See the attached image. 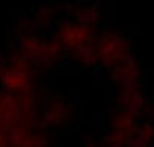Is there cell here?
<instances>
[{
    "mask_svg": "<svg viewBox=\"0 0 154 147\" xmlns=\"http://www.w3.org/2000/svg\"><path fill=\"white\" fill-rule=\"evenodd\" d=\"M54 144H56V147H60V136L56 135V133H54Z\"/></svg>",
    "mask_w": 154,
    "mask_h": 147,
    "instance_id": "cell-32",
    "label": "cell"
},
{
    "mask_svg": "<svg viewBox=\"0 0 154 147\" xmlns=\"http://www.w3.org/2000/svg\"><path fill=\"white\" fill-rule=\"evenodd\" d=\"M92 53H94V51H92L91 46H77V56L82 57V61L86 59V57H90Z\"/></svg>",
    "mask_w": 154,
    "mask_h": 147,
    "instance_id": "cell-9",
    "label": "cell"
},
{
    "mask_svg": "<svg viewBox=\"0 0 154 147\" xmlns=\"http://www.w3.org/2000/svg\"><path fill=\"white\" fill-rule=\"evenodd\" d=\"M86 3H88V2H86V0H80V2H79V6H85Z\"/></svg>",
    "mask_w": 154,
    "mask_h": 147,
    "instance_id": "cell-40",
    "label": "cell"
},
{
    "mask_svg": "<svg viewBox=\"0 0 154 147\" xmlns=\"http://www.w3.org/2000/svg\"><path fill=\"white\" fill-rule=\"evenodd\" d=\"M143 107V99L140 98V93H136L133 98H130V102H128V113H137L140 109Z\"/></svg>",
    "mask_w": 154,
    "mask_h": 147,
    "instance_id": "cell-2",
    "label": "cell"
},
{
    "mask_svg": "<svg viewBox=\"0 0 154 147\" xmlns=\"http://www.w3.org/2000/svg\"><path fill=\"white\" fill-rule=\"evenodd\" d=\"M71 31L74 33V36H76V37H82L85 33H88V28H86V26H83V25L76 23V25H74V28H72Z\"/></svg>",
    "mask_w": 154,
    "mask_h": 147,
    "instance_id": "cell-12",
    "label": "cell"
},
{
    "mask_svg": "<svg viewBox=\"0 0 154 147\" xmlns=\"http://www.w3.org/2000/svg\"><path fill=\"white\" fill-rule=\"evenodd\" d=\"M42 82H43V87H51L52 85V76L43 75L42 76Z\"/></svg>",
    "mask_w": 154,
    "mask_h": 147,
    "instance_id": "cell-17",
    "label": "cell"
},
{
    "mask_svg": "<svg viewBox=\"0 0 154 147\" xmlns=\"http://www.w3.org/2000/svg\"><path fill=\"white\" fill-rule=\"evenodd\" d=\"M28 133H25V130H22V129H17V130H14V133L9 136V139H11V143H12V146H22V143H23V136H26Z\"/></svg>",
    "mask_w": 154,
    "mask_h": 147,
    "instance_id": "cell-6",
    "label": "cell"
},
{
    "mask_svg": "<svg viewBox=\"0 0 154 147\" xmlns=\"http://www.w3.org/2000/svg\"><path fill=\"white\" fill-rule=\"evenodd\" d=\"M39 104H40V110H42V113H45V112H46V99L42 98V99L39 101Z\"/></svg>",
    "mask_w": 154,
    "mask_h": 147,
    "instance_id": "cell-26",
    "label": "cell"
},
{
    "mask_svg": "<svg viewBox=\"0 0 154 147\" xmlns=\"http://www.w3.org/2000/svg\"><path fill=\"white\" fill-rule=\"evenodd\" d=\"M102 6V3H100V0H92L91 2V8L94 9V8H100Z\"/></svg>",
    "mask_w": 154,
    "mask_h": 147,
    "instance_id": "cell-27",
    "label": "cell"
},
{
    "mask_svg": "<svg viewBox=\"0 0 154 147\" xmlns=\"http://www.w3.org/2000/svg\"><path fill=\"white\" fill-rule=\"evenodd\" d=\"M86 41H88V37H86V36H82V37H77V42H79V43H85Z\"/></svg>",
    "mask_w": 154,
    "mask_h": 147,
    "instance_id": "cell-33",
    "label": "cell"
},
{
    "mask_svg": "<svg viewBox=\"0 0 154 147\" xmlns=\"http://www.w3.org/2000/svg\"><path fill=\"white\" fill-rule=\"evenodd\" d=\"M46 146H48V138L46 136L34 139V147H46Z\"/></svg>",
    "mask_w": 154,
    "mask_h": 147,
    "instance_id": "cell-14",
    "label": "cell"
},
{
    "mask_svg": "<svg viewBox=\"0 0 154 147\" xmlns=\"http://www.w3.org/2000/svg\"><path fill=\"white\" fill-rule=\"evenodd\" d=\"M76 22L79 25H97L100 22V19H102V16L99 14V11L92 9V8H80L76 11Z\"/></svg>",
    "mask_w": 154,
    "mask_h": 147,
    "instance_id": "cell-1",
    "label": "cell"
},
{
    "mask_svg": "<svg viewBox=\"0 0 154 147\" xmlns=\"http://www.w3.org/2000/svg\"><path fill=\"white\" fill-rule=\"evenodd\" d=\"M39 20H40V19H31V20H29V25H31V26H36V25L39 23Z\"/></svg>",
    "mask_w": 154,
    "mask_h": 147,
    "instance_id": "cell-34",
    "label": "cell"
},
{
    "mask_svg": "<svg viewBox=\"0 0 154 147\" xmlns=\"http://www.w3.org/2000/svg\"><path fill=\"white\" fill-rule=\"evenodd\" d=\"M72 116H74V119H76V121H77V119H80V112H79V110H76V112H74V115H72Z\"/></svg>",
    "mask_w": 154,
    "mask_h": 147,
    "instance_id": "cell-37",
    "label": "cell"
},
{
    "mask_svg": "<svg viewBox=\"0 0 154 147\" xmlns=\"http://www.w3.org/2000/svg\"><path fill=\"white\" fill-rule=\"evenodd\" d=\"M72 96L71 95H62V101H69Z\"/></svg>",
    "mask_w": 154,
    "mask_h": 147,
    "instance_id": "cell-36",
    "label": "cell"
},
{
    "mask_svg": "<svg viewBox=\"0 0 154 147\" xmlns=\"http://www.w3.org/2000/svg\"><path fill=\"white\" fill-rule=\"evenodd\" d=\"M16 118H17V113L12 112V110H6L2 118H0V124L5 125V127H12L16 125Z\"/></svg>",
    "mask_w": 154,
    "mask_h": 147,
    "instance_id": "cell-4",
    "label": "cell"
},
{
    "mask_svg": "<svg viewBox=\"0 0 154 147\" xmlns=\"http://www.w3.org/2000/svg\"><path fill=\"white\" fill-rule=\"evenodd\" d=\"M0 68H2V64H0Z\"/></svg>",
    "mask_w": 154,
    "mask_h": 147,
    "instance_id": "cell-42",
    "label": "cell"
},
{
    "mask_svg": "<svg viewBox=\"0 0 154 147\" xmlns=\"http://www.w3.org/2000/svg\"><path fill=\"white\" fill-rule=\"evenodd\" d=\"M105 28L110 30V31H112V30L117 28V25H116V23H106V22H105Z\"/></svg>",
    "mask_w": 154,
    "mask_h": 147,
    "instance_id": "cell-28",
    "label": "cell"
},
{
    "mask_svg": "<svg viewBox=\"0 0 154 147\" xmlns=\"http://www.w3.org/2000/svg\"><path fill=\"white\" fill-rule=\"evenodd\" d=\"M51 112H59L62 115H66V113H69V109L65 105V102H54V105L51 107Z\"/></svg>",
    "mask_w": 154,
    "mask_h": 147,
    "instance_id": "cell-11",
    "label": "cell"
},
{
    "mask_svg": "<svg viewBox=\"0 0 154 147\" xmlns=\"http://www.w3.org/2000/svg\"><path fill=\"white\" fill-rule=\"evenodd\" d=\"M131 130H133V132H136V133H137V136H140V138H142L145 133L148 132V129H145V127H142V125H136V127H133Z\"/></svg>",
    "mask_w": 154,
    "mask_h": 147,
    "instance_id": "cell-16",
    "label": "cell"
},
{
    "mask_svg": "<svg viewBox=\"0 0 154 147\" xmlns=\"http://www.w3.org/2000/svg\"><path fill=\"white\" fill-rule=\"evenodd\" d=\"M112 61H119V62H123L125 67H131L134 64V57H133L128 51H119L112 56Z\"/></svg>",
    "mask_w": 154,
    "mask_h": 147,
    "instance_id": "cell-5",
    "label": "cell"
},
{
    "mask_svg": "<svg viewBox=\"0 0 154 147\" xmlns=\"http://www.w3.org/2000/svg\"><path fill=\"white\" fill-rule=\"evenodd\" d=\"M69 46H71V42L65 41L62 45H60V50H62V51H65V53H69Z\"/></svg>",
    "mask_w": 154,
    "mask_h": 147,
    "instance_id": "cell-23",
    "label": "cell"
},
{
    "mask_svg": "<svg viewBox=\"0 0 154 147\" xmlns=\"http://www.w3.org/2000/svg\"><path fill=\"white\" fill-rule=\"evenodd\" d=\"M82 62H83V67H92V68H94L97 64H100V61H99V54H97V53H92L90 57L83 59Z\"/></svg>",
    "mask_w": 154,
    "mask_h": 147,
    "instance_id": "cell-8",
    "label": "cell"
},
{
    "mask_svg": "<svg viewBox=\"0 0 154 147\" xmlns=\"http://www.w3.org/2000/svg\"><path fill=\"white\" fill-rule=\"evenodd\" d=\"M26 36L28 34H23L22 37H20V41H19V48H25V46H28V39H26Z\"/></svg>",
    "mask_w": 154,
    "mask_h": 147,
    "instance_id": "cell-20",
    "label": "cell"
},
{
    "mask_svg": "<svg viewBox=\"0 0 154 147\" xmlns=\"http://www.w3.org/2000/svg\"><path fill=\"white\" fill-rule=\"evenodd\" d=\"M128 102H130V98H126V96H122V98L117 99V104L122 105V107H128Z\"/></svg>",
    "mask_w": 154,
    "mask_h": 147,
    "instance_id": "cell-22",
    "label": "cell"
},
{
    "mask_svg": "<svg viewBox=\"0 0 154 147\" xmlns=\"http://www.w3.org/2000/svg\"><path fill=\"white\" fill-rule=\"evenodd\" d=\"M123 136H125V132H123L122 129H120V130H117V132H116V139H122Z\"/></svg>",
    "mask_w": 154,
    "mask_h": 147,
    "instance_id": "cell-29",
    "label": "cell"
},
{
    "mask_svg": "<svg viewBox=\"0 0 154 147\" xmlns=\"http://www.w3.org/2000/svg\"><path fill=\"white\" fill-rule=\"evenodd\" d=\"M103 12H106V6H105V5H102V6L99 8V14H103Z\"/></svg>",
    "mask_w": 154,
    "mask_h": 147,
    "instance_id": "cell-35",
    "label": "cell"
},
{
    "mask_svg": "<svg viewBox=\"0 0 154 147\" xmlns=\"http://www.w3.org/2000/svg\"><path fill=\"white\" fill-rule=\"evenodd\" d=\"M148 133L151 136H154V127H148Z\"/></svg>",
    "mask_w": 154,
    "mask_h": 147,
    "instance_id": "cell-38",
    "label": "cell"
},
{
    "mask_svg": "<svg viewBox=\"0 0 154 147\" xmlns=\"http://www.w3.org/2000/svg\"><path fill=\"white\" fill-rule=\"evenodd\" d=\"M80 104H82V99H80V98H74V99H72V105H74V107H79Z\"/></svg>",
    "mask_w": 154,
    "mask_h": 147,
    "instance_id": "cell-31",
    "label": "cell"
},
{
    "mask_svg": "<svg viewBox=\"0 0 154 147\" xmlns=\"http://www.w3.org/2000/svg\"><path fill=\"white\" fill-rule=\"evenodd\" d=\"M8 105H9V110L16 112V113L19 112V102H17V101H11V102H9Z\"/></svg>",
    "mask_w": 154,
    "mask_h": 147,
    "instance_id": "cell-24",
    "label": "cell"
},
{
    "mask_svg": "<svg viewBox=\"0 0 154 147\" xmlns=\"http://www.w3.org/2000/svg\"><path fill=\"white\" fill-rule=\"evenodd\" d=\"M28 17H29V14H28V12H25V14H22V16H20V19H23V20H26Z\"/></svg>",
    "mask_w": 154,
    "mask_h": 147,
    "instance_id": "cell-39",
    "label": "cell"
},
{
    "mask_svg": "<svg viewBox=\"0 0 154 147\" xmlns=\"http://www.w3.org/2000/svg\"><path fill=\"white\" fill-rule=\"evenodd\" d=\"M111 46L112 48H117V50L126 51L131 46V42L128 41V39H123L122 36H112L111 37Z\"/></svg>",
    "mask_w": 154,
    "mask_h": 147,
    "instance_id": "cell-3",
    "label": "cell"
},
{
    "mask_svg": "<svg viewBox=\"0 0 154 147\" xmlns=\"http://www.w3.org/2000/svg\"><path fill=\"white\" fill-rule=\"evenodd\" d=\"M100 67L105 70H112V56L111 57H102L100 59Z\"/></svg>",
    "mask_w": 154,
    "mask_h": 147,
    "instance_id": "cell-13",
    "label": "cell"
},
{
    "mask_svg": "<svg viewBox=\"0 0 154 147\" xmlns=\"http://www.w3.org/2000/svg\"><path fill=\"white\" fill-rule=\"evenodd\" d=\"M26 48L29 50V53H36V51H40V41L37 37H31L28 41V46Z\"/></svg>",
    "mask_w": 154,
    "mask_h": 147,
    "instance_id": "cell-10",
    "label": "cell"
},
{
    "mask_svg": "<svg viewBox=\"0 0 154 147\" xmlns=\"http://www.w3.org/2000/svg\"><path fill=\"white\" fill-rule=\"evenodd\" d=\"M32 88H34V81L32 79H28V82L22 87V90H25V91H32Z\"/></svg>",
    "mask_w": 154,
    "mask_h": 147,
    "instance_id": "cell-19",
    "label": "cell"
},
{
    "mask_svg": "<svg viewBox=\"0 0 154 147\" xmlns=\"http://www.w3.org/2000/svg\"><path fill=\"white\" fill-rule=\"evenodd\" d=\"M112 50H114L112 46H102V51H100V53H102L103 57H111L110 54L112 53Z\"/></svg>",
    "mask_w": 154,
    "mask_h": 147,
    "instance_id": "cell-18",
    "label": "cell"
},
{
    "mask_svg": "<svg viewBox=\"0 0 154 147\" xmlns=\"http://www.w3.org/2000/svg\"><path fill=\"white\" fill-rule=\"evenodd\" d=\"M28 99L31 101V104H36V101H37V95H36V91H34V90H32V91H29Z\"/></svg>",
    "mask_w": 154,
    "mask_h": 147,
    "instance_id": "cell-25",
    "label": "cell"
},
{
    "mask_svg": "<svg viewBox=\"0 0 154 147\" xmlns=\"http://www.w3.org/2000/svg\"><path fill=\"white\" fill-rule=\"evenodd\" d=\"M59 25L62 26V28H66V30L71 28V30H72V28H74V25H76V20H74L71 16H63V17L59 20Z\"/></svg>",
    "mask_w": 154,
    "mask_h": 147,
    "instance_id": "cell-7",
    "label": "cell"
},
{
    "mask_svg": "<svg viewBox=\"0 0 154 147\" xmlns=\"http://www.w3.org/2000/svg\"><path fill=\"white\" fill-rule=\"evenodd\" d=\"M100 42H102V39H100L99 36H92V37L90 39V43H88V46H91V48H92V45H99Z\"/></svg>",
    "mask_w": 154,
    "mask_h": 147,
    "instance_id": "cell-21",
    "label": "cell"
},
{
    "mask_svg": "<svg viewBox=\"0 0 154 147\" xmlns=\"http://www.w3.org/2000/svg\"><path fill=\"white\" fill-rule=\"evenodd\" d=\"M91 73H92V76H105L106 75V70L105 68H102V67H94V68L91 70Z\"/></svg>",
    "mask_w": 154,
    "mask_h": 147,
    "instance_id": "cell-15",
    "label": "cell"
},
{
    "mask_svg": "<svg viewBox=\"0 0 154 147\" xmlns=\"http://www.w3.org/2000/svg\"><path fill=\"white\" fill-rule=\"evenodd\" d=\"M19 22H17V14H14V25H17Z\"/></svg>",
    "mask_w": 154,
    "mask_h": 147,
    "instance_id": "cell-41",
    "label": "cell"
},
{
    "mask_svg": "<svg viewBox=\"0 0 154 147\" xmlns=\"http://www.w3.org/2000/svg\"><path fill=\"white\" fill-rule=\"evenodd\" d=\"M16 50H17V46H16V43H11V45H9V48H8V50H6L5 53H6V54H9V53H12V51H16Z\"/></svg>",
    "mask_w": 154,
    "mask_h": 147,
    "instance_id": "cell-30",
    "label": "cell"
}]
</instances>
